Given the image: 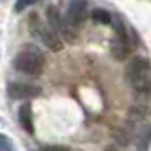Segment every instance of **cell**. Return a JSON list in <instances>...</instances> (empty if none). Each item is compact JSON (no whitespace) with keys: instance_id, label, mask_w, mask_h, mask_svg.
<instances>
[{"instance_id":"6","label":"cell","mask_w":151,"mask_h":151,"mask_svg":"<svg viewBox=\"0 0 151 151\" xmlns=\"http://www.w3.org/2000/svg\"><path fill=\"white\" fill-rule=\"evenodd\" d=\"M42 89L32 83H23V81H13L8 85V96L13 100H30V98L40 96Z\"/></svg>"},{"instance_id":"3","label":"cell","mask_w":151,"mask_h":151,"mask_svg":"<svg viewBox=\"0 0 151 151\" xmlns=\"http://www.w3.org/2000/svg\"><path fill=\"white\" fill-rule=\"evenodd\" d=\"M13 68L25 76L38 78L45 68V57L36 45H25L13 57Z\"/></svg>"},{"instance_id":"14","label":"cell","mask_w":151,"mask_h":151,"mask_svg":"<svg viewBox=\"0 0 151 151\" xmlns=\"http://www.w3.org/2000/svg\"><path fill=\"white\" fill-rule=\"evenodd\" d=\"M30 4H32V2H17L15 6H13V9H15V12H23V9H27Z\"/></svg>"},{"instance_id":"1","label":"cell","mask_w":151,"mask_h":151,"mask_svg":"<svg viewBox=\"0 0 151 151\" xmlns=\"http://www.w3.org/2000/svg\"><path fill=\"white\" fill-rule=\"evenodd\" d=\"M125 79L132 87L136 102L149 104L151 100V63L147 57H132L127 60Z\"/></svg>"},{"instance_id":"2","label":"cell","mask_w":151,"mask_h":151,"mask_svg":"<svg viewBox=\"0 0 151 151\" xmlns=\"http://www.w3.org/2000/svg\"><path fill=\"white\" fill-rule=\"evenodd\" d=\"M111 25H113V30H115L113 40H111V47H110L111 57L115 60H129L130 51L136 47L138 38H136L132 28L125 27V23H123L119 17H113Z\"/></svg>"},{"instance_id":"7","label":"cell","mask_w":151,"mask_h":151,"mask_svg":"<svg viewBox=\"0 0 151 151\" xmlns=\"http://www.w3.org/2000/svg\"><path fill=\"white\" fill-rule=\"evenodd\" d=\"M87 9H89V4L85 2V0H72V2L66 6L64 21L68 23L70 27L78 28L85 21V17H87Z\"/></svg>"},{"instance_id":"4","label":"cell","mask_w":151,"mask_h":151,"mask_svg":"<svg viewBox=\"0 0 151 151\" xmlns=\"http://www.w3.org/2000/svg\"><path fill=\"white\" fill-rule=\"evenodd\" d=\"M28 30H30V34L34 36L42 45H45L49 51H63V47H64L63 40L47 27V23L42 21L38 13H30V15H28Z\"/></svg>"},{"instance_id":"13","label":"cell","mask_w":151,"mask_h":151,"mask_svg":"<svg viewBox=\"0 0 151 151\" xmlns=\"http://www.w3.org/2000/svg\"><path fill=\"white\" fill-rule=\"evenodd\" d=\"M42 151H72V149L66 147V145H47V147H44Z\"/></svg>"},{"instance_id":"12","label":"cell","mask_w":151,"mask_h":151,"mask_svg":"<svg viewBox=\"0 0 151 151\" xmlns=\"http://www.w3.org/2000/svg\"><path fill=\"white\" fill-rule=\"evenodd\" d=\"M0 151H15L12 140H9L6 134H2V132H0Z\"/></svg>"},{"instance_id":"15","label":"cell","mask_w":151,"mask_h":151,"mask_svg":"<svg viewBox=\"0 0 151 151\" xmlns=\"http://www.w3.org/2000/svg\"><path fill=\"white\" fill-rule=\"evenodd\" d=\"M106 151H117V149H115V147H108Z\"/></svg>"},{"instance_id":"9","label":"cell","mask_w":151,"mask_h":151,"mask_svg":"<svg viewBox=\"0 0 151 151\" xmlns=\"http://www.w3.org/2000/svg\"><path fill=\"white\" fill-rule=\"evenodd\" d=\"M134 145L136 151H149L151 147V125L144 123L134 134Z\"/></svg>"},{"instance_id":"5","label":"cell","mask_w":151,"mask_h":151,"mask_svg":"<svg viewBox=\"0 0 151 151\" xmlns=\"http://www.w3.org/2000/svg\"><path fill=\"white\" fill-rule=\"evenodd\" d=\"M45 19H47V27L63 40V44L64 42H74L76 40V36H78L76 34V28L70 27L68 23L64 21V17L60 15V12H59L57 6L49 4V6L45 8Z\"/></svg>"},{"instance_id":"8","label":"cell","mask_w":151,"mask_h":151,"mask_svg":"<svg viewBox=\"0 0 151 151\" xmlns=\"http://www.w3.org/2000/svg\"><path fill=\"white\" fill-rule=\"evenodd\" d=\"M19 125L21 129L27 132V134H34V115H32V106L28 102H25L21 108H19Z\"/></svg>"},{"instance_id":"10","label":"cell","mask_w":151,"mask_h":151,"mask_svg":"<svg viewBox=\"0 0 151 151\" xmlns=\"http://www.w3.org/2000/svg\"><path fill=\"white\" fill-rule=\"evenodd\" d=\"M136 130H134V123H127V125H121L117 127L115 130H113V140L117 142V144L121 145V147H125V145L130 144V140L134 138Z\"/></svg>"},{"instance_id":"11","label":"cell","mask_w":151,"mask_h":151,"mask_svg":"<svg viewBox=\"0 0 151 151\" xmlns=\"http://www.w3.org/2000/svg\"><path fill=\"white\" fill-rule=\"evenodd\" d=\"M91 19L94 23H100V25H110V23L113 21V15L108 12V9H104V8H94L91 12Z\"/></svg>"}]
</instances>
